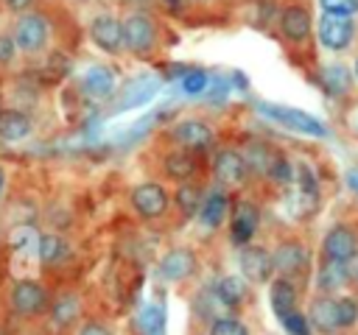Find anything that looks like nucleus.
I'll return each instance as SVG.
<instances>
[{"instance_id":"1","label":"nucleus","mask_w":358,"mask_h":335,"mask_svg":"<svg viewBox=\"0 0 358 335\" xmlns=\"http://www.w3.org/2000/svg\"><path fill=\"white\" fill-rule=\"evenodd\" d=\"M11 36H14L20 53L36 56V53L45 50L48 39H50V25H48L45 14H39V11H22V14L14 20Z\"/></svg>"},{"instance_id":"2","label":"nucleus","mask_w":358,"mask_h":335,"mask_svg":"<svg viewBox=\"0 0 358 335\" xmlns=\"http://www.w3.org/2000/svg\"><path fill=\"white\" fill-rule=\"evenodd\" d=\"M352 36H355V22H352V14H336V11H324L319 17V42L333 50V53H341L352 45Z\"/></svg>"},{"instance_id":"3","label":"nucleus","mask_w":358,"mask_h":335,"mask_svg":"<svg viewBox=\"0 0 358 335\" xmlns=\"http://www.w3.org/2000/svg\"><path fill=\"white\" fill-rule=\"evenodd\" d=\"M123 45L137 56H145V53L154 50L157 25L145 11H131V14L123 17Z\"/></svg>"},{"instance_id":"4","label":"nucleus","mask_w":358,"mask_h":335,"mask_svg":"<svg viewBox=\"0 0 358 335\" xmlns=\"http://www.w3.org/2000/svg\"><path fill=\"white\" fill-rule=\"evenodd\" d=\"M11 310L22 318L42 315L48 310V290L36 279H20L11 288Z\"/></svg>"},{"instance_id":"5","label":"nucleus","mask_w":358,"mask_h":335,"mask_svg":"<svg viewBox=\"0 0 358 335\" xmlns=\"http://www.w3.org/2000/svg\"><path fill=\"white\" fill-rule=\"evenodd\" d=\"M90 39L103 53L117 56L126 47L123 45V20H117L115 14H98V17H92V22H90Z\"/></svg>"},{"instance_id":"6","label":"nucleus","mask_w":358,"mask_h":335,"mask_svg":"<svg viewBox=\"0 0 358 335\" xmlns=\"http://www.w3.org/2000/svg\"><path fill=\"white\" fill-rule=\"evenodd\" d=\"M131 207L140 218H159L168 207V190L157 181H143L131 190Z\"/></svg>"},{"instance_id":"7","label":"nucleus","mask_w":358,"mask_h":335,"mask_svg":"<svg viewBox=\"0 0 358 335\" xmlns=\"http://www.w3.org/2000/svg\"><path fill=\"white\" fill-rule=\"evenodd\" d=\"M271 120L294 128V131H302V134H313V137H324L327 128L322 126V120H316L313 114L302 112V109H291V106H266L263 109Z\"/></svg>"},{"instance_id":"8","label":"nucleus","mask_w":358,"mask_h":335,"mask_svg":"<svg viewBox=\"0 0 358 335\" xmlns=\"http://www.w3.org/2000/svg\"><path fill=\"white\" fill-rule=\"evenodd\" d=\"M171 137L182 145V148H190V151H204L210 142H213V128L207 120L201 117H187V120H179L171 131Z\"/></svg>"},{"instance_id":"9","label":"nucleus","mask_w":358,"mask_h":335,"mask_svg":"<svg viewBox=\"0 0 358 335\" xmlns=\"http://www.w3.org/2000/svg\"><path fill=\"white\" fill-rule=\"evenodd\" d=\"M213 173H215V179H218L221 184L235 187V184H241V181L246 179L249 165H246V159H243L241 151L224 148V151H218L215 159H213Z\"/></svg>"},{"instance_id":"10","label":"nucleus","mask_w":358,"mask_h":335,"mask_svg":"<svg viewBox=\"0 0 358 335\" xmlns=\"http://www.w3.org/2000/svg\"><path fill=\"white\" fill-rule=\"evenodd\" d=\"M117 87V75L106 64H95L81 75V92L90 100H106Z\"/></svg>"},{"instance_id":"11","label":"nucleus","mask_w":358,"mask_h":335,"mask_svg":"<svg viewBox=\"0 0 358 335\" xmlns=\"http://www.w3.org/2000/svg\"><path fill=\"white\" fill-rule=\"evenodd\" d=\"M274 257V271L280 276H299L308 271V251L296 243V240H285L277 246V251L271 254Z\"/></svg>"},{"instance_id":"12","label":"nucleus","mask_w":358,"mask_h":335,"mask_svg":"<svg viewBox=\"0 0 358 335\" xmlns=\"http://www.w3.org/2000/svg\"><path fill=\"white\" fill-rule=\"evenodd\" d=\"M241 271H243L246 282H268L274 274V257L260 246H243Z\"/></svg>"},{"instance_id":"13","label":"nucleus","mask_w":358,"mask_h":335,"mask_svg":"<svg viewBox=\"0 0 358 335\" xmlns=\"http://www.w3.org/2000/svg\"><path fill=\"white\" fill-rule=\"evenodd\" d=\"M280 31L288 42H305L310 39V11L299 3H291L280 11Z\"/></svg>"},{"instance_id":"14","label":"nucleus","mask_w":358,"mask_h":335,"mask_svg":"<svg viewBox=\"0 0 358 335\" xmlns=\"http://www.w3.org/2000/svg\"><path fill=\"white\" fill-rule=\"evenodd\" d=\"M257 221H260V212L252 201H238L235 209H232V221H229V234H232V243L235 246H246L257 229Z\"/></svg>"},{"instance_id":"15","label":"nucleus","mask_w":358,"mask_h":335,"mask_svg":"<svg viewBox=\"0 0 358 335\" xmlns=\"http://www.w3.org/2000/svg\"><path fill=\"white\" fill-rule=\"evenodd\" d=\"M196 271V254L190 248H171L159 260V274L171 282H185Z\"/></svg>"},{"instance_id":"16","label":"nucleus","mask_w":358,"mask_h":335,"mask_svg":"<svg viewBox=\"0 0 358 335\" xmlns=\"http://www.w3.org/2000/svg\"><path fill=\"white\" fill-rule=\"evenodd\" d=\"M358 248V237H355V232L350 229V226H333V229H327V234H324V240H322V254L327 257V260H347L352 251Z\"/></svg>"},{"instance_id":"17","label":"nucleus","mask_w":358,"mask_h":335,"mask_svg":"<svg viewBox=\"0 0 358 335\" xmlns=\"http://www.w3.org/2000/svg\"><path fill=\"white\" fill-rule=\"evenodd\" d=\"M308 321L313 324V329L319 332H336L341 329V318H338V299L324 293L319 296L313 304H310V313H308Z\"/></svg>"},{"instance_id":"18","label":"nucleus","mask_w":358,"mask_h":335,"mask_svg":"<svg viewBox=\"0 0 358 335\" xmlns=\"http://www.w3.org/2000/svg\"><path fill=\"white\" fill-rule=\"evenodd\" d=\"M31 128H34V123L22 109H11V106L0 109V140L20 142V140H25L31 134Z\"/></svg>"},{"instance_id":"19","label":"nucleus","mask_w":358,"mask_h":335,"mask_svg":"<svg viewBox=\"0 0 358 335\" xmlns=\"http://www.w3.org/2000/svg\"><path fill=\"white\" fill-rule=\"evenodd\" d=\"M350 282V274L344 268V260H327L319 265V274H316V285L322 293H336L338 288H344Z\"/></svg>"},{"instance_id":"20","label":"nucleus","mask_w":358,"mask_h":335,"mask_svg":"<svg viewBox=\"0 0 358 335\" xmlns=\"http://www.w3.org/2000/svg\"><path fill=\"white\" fill-rule=\"evenodd\" d=\"M165 173L171 176V179H176V181H187V179H193V173H196V156L190 154V148H173L168 156H165Z\"/></svg>"},{"instance_id":"21","label":"nucleus","mask_w":358,"mask_h":335,"mask_svg":"<svg viewBox=\"0 0 358 335\" xmlns=\"http://www.w3.org/2000/svg\"><path fill=\"white\" fill-rule=\"evenodd\" d=\"M271 307L280 318H285L288 313L296 310V285L288 276H280L271 282Z\"/></svg>"},{"instance_id":"22","label":"nucleus","mask_w":358,"mask_h":335,"mask_svg":"<svg viewBox=\"0 0 358 335\" xmlns=\"http://www.w3.org/2000/svg\"><path fill=\"white\" fill-rule=\"evenodd\" d=\"M199 215H201V223H207V226H221V223H224V218L229 215V195H227V193H221V190H215V193L204 195Z\"/></svg>"},{"instance_id":"23","label":"nucleus","mask_w":358,"mask_h":335,"mask_svg":"<svg viewBox=\"0 0 358 335\" xmlns=\"http://www.w3.org/2000/svg\"><path fill=\"white\" fill-rule=\"evenodd\" d=\"M319 84L324 87V92H327V95L341 98V95H347V92H350L352 78H350V73H347V67H344V64H330V67H324V70L319 73Z\"/></svg>"},{"instance_id":"24","label":"nucleus","mask_w":358,"mask_h":335,"mask_svg":"<svg viewBox=\"0 0 358 335\" xmlns=\"http://www.w3.org/2000/svg\"><path fill=\"white\" fill-rule=\"evenodd\" d=\"M243 159H246L249 170H255V173H260V176H266V179H268V173H271L274 162L280 159V154H277L274 148L263 145V142H255V145H249V148H246Z\"/></svg>"},{"instance_id":"25","label":"nucleus","mask_w":358,"mask_h":335,"mask_svg":"<svg viewBox=\"0 0 358 335\" xmlns=\"http://www.w3.org/2000/svg\"><path fill=\"white\" fill-rule=\"evenodd\" d=\"M36 251H39V260L42 265H56L67 257V243L62 234L56 232H48V234H39V243H36Z\"/></svg>"},{"instance_id":"26","label":"nucleus","mask_w":358,"mask_h":335,"mask_svg":"<svg viewBox=\"0 0 358 335\" xmlns=\"http://www.w3.org/2000/svg\"><path fill=\"white\" fill-rule=\"evenodd\" d=\"M215 293H218V299L227 304V307H238V304H243V299H246V279H241V276H224L218 285H215Z\"/></svg>"},{"instance_id":"27","label":"nucleus","mask_w":358,"mask_h":335,"mask_svg":"<svg viewBox=\"0 0 358 335\" xmlns=\"http://www.w3.org/2000/svg\"><path fill=\"white\" fill-rule=\"evenodd\" d=\"M78 310H81V304H78L76 296H59L56 304L50 307V318H53V324H59V327H70V324L78 318Z\"/></svg>"},{"instance_id":"28","label":"nucleus","mask_w":358,"mask_h":335,"mask_svg":"<svg viewBox=\"0 0 358 335\" xmlns=\"http://www.w3.org/2000/svg\"><path fill=\"white\" fill-rule=\"evenodd\" d=\"M201 187L199 184H190V181H185V184H179V190H176V207L185 212V215H196L199 209H201Z\"/></svg>"},{"instance_id":"29","label":"nucleus","mask_w":358,"mask_h":335,"mask_svg":"<svg viewBox=\"0 0 358 335\" xmlns=\"http://www.w3.org/2000/svg\"><path fill=\"white\" fill-rule=\"evenodd\" d=\"M210 335H249V329H246L238 318H227V315H221V318L213 321Z\"/></svg>"},{"instance_id":"30","label":"nucleus","mask_w":358,"mask_h":335,"mask_svg":"<svg viewBox=\"0 0 358 335\" xmlns=\"http://www.w3.org/2000/svg\"><path fill=\"white\" fill-rule=\"evenodd\" d=\"M143 327H145V335H162V327H165V315H162V307L159 304H151L143 315Z\"/></svg>"},{"instance_id":"31","label":"nucleus","mask_w":358,"mask_h":335,"mask_svg":"<svg viewBox=\"0 0 358 335\" xmlns=\"http://www.w3.org/2000/svg\"><path fill=\"white\" fill-rule=\"evenodd\" d=\"M182 89H185L187 95H199V92H204V89H207V73H201V70H190V73H185V78H182Z\"/></svg>"},{"instance_id":"32","label":"nucleus","mask_w":358,"mask_h":335,"mask_svg":"<svg viewBox=\"0 0 358 335\" xmlns=\"http://www.w3.org/2000/svg\"><path fill=\"white\" fill-rule=\"evenodd\" d=\"M338 318H341V327H352L358 321V302L350 296H341L338 299Z\"/></svg>"},{"instance_id":"33","label":"nucleus","mask_w":358,"mask_h":335,"mask_svg":"<svg viewBox=\"0 0 358 335\" xmlns=\"http://www.w3.org/2000/svg\"><path fill=\"white\" fill-rule=\"evenodd\" d=\"M17 42H14V36L11 34H0V67H8V64H14V59H17Z\"/></svg>"},{"instance_id":"34","label":"nucleus","mask_w":358,"mask_h":335,"mask_svg":"<svg viewBox=\"0 0 358 335\" xmlns=\"http://www.w3.org/2000/svg\"><path fill=\"white\" fill-rule=\"evenodd\" d=\"M319 6L324 11H336V14H355L358 11V0H319Z\"/></svg>"},{"instance_id":"35","label":"nucleus","mask_w":358,"mask_h":335,"mask_svg":"<svg viewBox=\"0 0 358 335\" xmlns=\"http://www.w3.org/2000/svg\"><path fill=\"white\" fill-rule=\"evenodd\" d=\"M282 324H285V329H288L291 335H308V318H305V315H299L296 310H294V313H288V315L282 318Z\"/></svg>"},{"instance_id":"36","label":"nucleus","mask_w":358,"mask_h":335,"mask_svg":"<svg viewBox=\"0 0 358 335\" xmlns=\"http://www.w3.org/2000/svg\"><path fill=\"white\" fill-rule=\"evenodd\" d=\"M76 335H112V329L106 324H101V321H84Z\"/></svg>"},{"instance_id":"37","label":"nucleus","mask_w":358,"mask_h":335,"mask_svg":"<svg viewBox=\"0 0 358 335\" xmlns=\"http://www.w3.org/2000/svg\"><path fill=\"white\" fill-rule=\"evenodd\" d=\"M8 11H14V14H22V11H28L31 6H34V0H0Z\"/></svg>"},{"instance_id":"38","label":"nucleus","mask_w":358,"mask_h":335,"mask_svg":"<svg viewBox=\"0 0 358 335\" xmlns=\"http://www.w3.org/2000/svg\"><path fill=\"white\" fill-rule=\"evenodd\" d=\"M344 268H347V274H350V279H358V248L344 260Z\"/></svg>"},{"instance_id":"39","label":"nucleus","mask_w":358,"mask_h":335,"mask_svg":"<svg viewBox=\"0 0 358 335\" xmlns=\"http://www.w3.org/2000/svg\"><path fill=\"white\" fill-rule=\"evenodd\" d=\"M347 128L358 137V106H352V109L347 112Z\"/></svg>"},{"instance_id":"40","label":"nucleus","mask_w":358,"mask_h":335,"mask_svg":"<svg viewBox=\"0 0 358 335\" xmlns=\"http://www.w3.org/2000/svg\"><path fill=\"white\" fill-rule=\"evenodd\" d=\"M347 187H350L352 193H358V168L347 170Z\"/></svg>"},{"instance_id":"41","label":"nucleus","mask_w":358,"mask_h":335,"mask_svg":"<svg viewBox=\"0 0 358 335\" xmlns=\"http://www.w3.org/2000/svg\"><path fill=\"white\" fill-rule=\"evenodd\" d=\"M3 190H6V170H3V165H0V198H3Z\"/></svg>"},{"instance_id":"42","label":"nucleus","mask_w":358,"mask_h":335,"mask_svg":"<svg viewBox=\"0 0 358 335\" xmlns=\"http://www.w3.org/2000/svg\"><path fill=\"white\" fill-rule=\"evenodd\" d=\"M162 3H168L171 8H179V0H162Z\"/></svg>"},{"instance_id":"43","label":"nucleus","mask_w":358,"mask_h":335,"mask_svg":"<svg viewBox=\"0 0 358 335\" xmlns=\"http://www.w3.org/2000/svg\"><path fill=\"white\" fill-rule=\"evenodd\" d=\"M355 81H358V59H355Z\"/></svg>"},{"instance_id":"44","label":"nucleus","mask_w":358,"mask_h":335,"mask_svg":"<svg viewBox=\"0 0 358 335\" xmlns=\"http://www.w3.org/2000/svg\"><path fill=\"white\" fill-rule=\"evenodd\" d=\"M355 282H358V279H355Z\"/></svg>"},{"instance_id":"45","label":"nucleus","mask_w":358,"mask_h":335,"mask_svg":"<svg viewBox=\"0 0 358 335\" xmlns=\"http://www.w3.org/2000/svg\"><path fill=\"white\" fill-rule=\"evenodd\" d=\"M201 3H204V0H201Z\"/></svg>"}]
</instances>
